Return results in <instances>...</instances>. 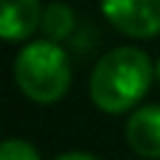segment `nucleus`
I'll return each instance as SVG.
<instances>
[{
  "label": "nucleus",
  "instance_id": "1",
  "mask_svg": "<svg viewBox=\"0 0 160 160\" xmlns=\"http://www.w3.org/2000/svg\"><path fill=\"white\" fill-rule=\"evenodd\" d=\"M155 67L142 48L120 46L107 51L91 72V99L102 112L120 115L136 107L149 91Z\"/></svg>",
  "mask_w": 160,
  "mask_h": 160
},
{
  "label": "nucleus",
  "instance_id": "2",
  "mask_svg": "<svg viewBox=\"0 0 160 160\" xmlns=\"http://www.w3.org/2000/svg\"><path fill=\"white\" fill-rule=\"evenodd\" d=\"M13 80L19 91L29 96L32 102L51 104L67 93L69 80H72V67L64 48L51 40H35L27 43L16 53L13 62Z\"/></svg>",
  "mask_w": 160,
  "mask_h": 160
},
{
  "label": "nucleus",
  "instance_id": "3",
  "mask_svg": "<svg viewBox=\"0 0 160 160\" xmlns=\"http://www.w3.org/2000/svg\"><path fill=\"white\" fill-rule=\"evenodd\" d=\"M102 13L128 38H152L160 32V0H109Z\"/></svg>",
  "mask_w": 160,
  "mask_h": 160
},
{
  "label": "nucleus",
  "instance_id": "4",
  "mask_svg": "<svg viewBox=\"0 0 160 160\" xmlns=\"http://www.w3.org/2000/svg\"><path fill=\"white\" fill-rule=\"evenodd\" d=\"M126 142L136 155L160 160V104H144L128 115Z\"/></svg>",
  "mask_w": 160,
  "mask_h": 160
},
{
  "label": "nucleus",
  "instance_id": "5",
  "mask_svg": "<svg viewBox=\"0 0 160 160\" xmlns=\"http://www.w3.org/2000/svg\"><path fill=\"white\" fill-rule=\"evenodd\" d=\"M46 8L38 0H8L0 8V35L6 40L29 38L38 27H43Z\"/></svg>",
  "mask_w": 160,
  "mask_h": 160
},
{
  "label": "nucleus",
  "instance_id": "6",
  "mask_svg": "<svg viewBox=\"0 0 160 160\" xmlns=\"http://www.w3.org/2000/svg\"><path fill=\"white\" fill-rule=\"evenodd\" d=\"M75 29V13L69 6L64 3H51L43 13V32H46V40L51 43H59V40L69 38V32Z\"/></svg>",
  "mask_w": 160,
  "mask_h": 160
},
{
  "label": "nucleus",
  "instance_id": "7",
  "mask_svg": "<svg viewBox=\"0 0 160 160\" xmlns=\"http://www.w3.org/2000/svg\"><path fill=\"white\" fill-rule=\"evenodd\" d=\"M0 160H40V155L24 139H8L0 147Z\"/></svg>",
  "mask_w": 160,
  "mask_h": 160
},
{
  "label": "nucleus",
  "instance_id": "8",
  "mask_svg": "<svg viewBox=\"0 0 160 160\" xmlns=\"http://www.w3.org/2000/svg\"><path fill=\"white\" fill-rule=\"evenodd\" d=\"M56 160H96V158L88 155V152H64V155H59Z\"/></svg>",
  "mask_w": 160,
  "mask_h": 160
},
{
  "label": "nucleus",
  "instance_id": "9",
  "mask_svg": "<svg viewBox=\"0 0 160 160\" xmlns=\"http://www.w3.org/2000/svg\"><path fill=\"white\" fill-rule=\"evenodd\" d=\"M155 75H158V80H160V59H158V64H155Z\"/></svg>",
  "mask_w": 160,
  "mask_h": 160
}]
</instances>
